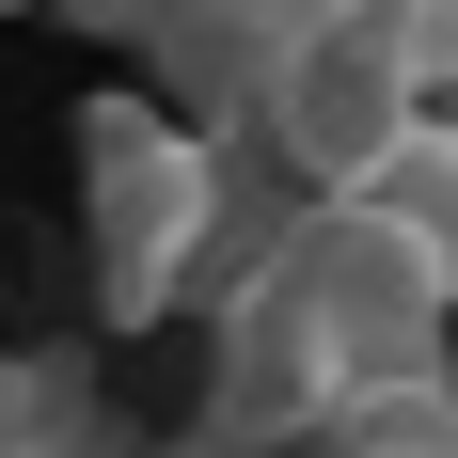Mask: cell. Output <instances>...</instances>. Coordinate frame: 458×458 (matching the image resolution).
Returning <instances> with one entry per match:
<instances>
[{
	"label": "cell",
	"mask_w": 458,
	"mask_h": 458,
	"mask_svg": "<svg viewBox=\"0 0 458 458\" xmlns=\"http://www.w3.org/2000/svg\"><path fill=\"white\" fill-rule=\"evenodd\" d=\"M443 364H458V284L364 190H301L206 301V427L222 443H332Z\"/></svg>",
	"instance_id": "1"
},
{
	"label": "cell",
	"mask_w": 458,
	"mask_h": 458,
	"mask_svg": "<svg viewBox=\"0 0 458 458\" xmlns=\"http://www.w3.org/2000/svg\"><path fill=\"white\" fill-rule=\"evenodd\" d=\"M269 174H284V158H269L253 127H206V111H174L158 80L95 95V111H80V253H95V317H111V332L206 317L222 269L284 222Z\"/></svg>",
	"instance_id": "2"
},
{
	"label": "cell",
	"mask_w": 458,
	"mask_h": 458,
	"mask_svg": "<svg viewBox=\"0 0 458 458\" xmlns=\"http://www.w3.org/2000/svg\"><path fill=\"white\" fill-rule=\"evenodd\" d=\"M364 206H395V222H411V253L458 284V95H443V111H411V127L364 158Z\"/></svg>",
	"instance_id": "3"
},
{
	"label": "cell",
	"mask_w": 458,
	"mask_h": 458,
	"mask_svg": "<svg viewBox=\"0 0 458 458\" xmlns=\"http://www.w3.org/2000/svg\"><path fill=\"white\" fill-rule=\"evenodd\" d=\"M332 458H458V364L411 379V395H379L364 427H332Z\"/></svg>",
	"instance_id": "4"
}]
</instances>
